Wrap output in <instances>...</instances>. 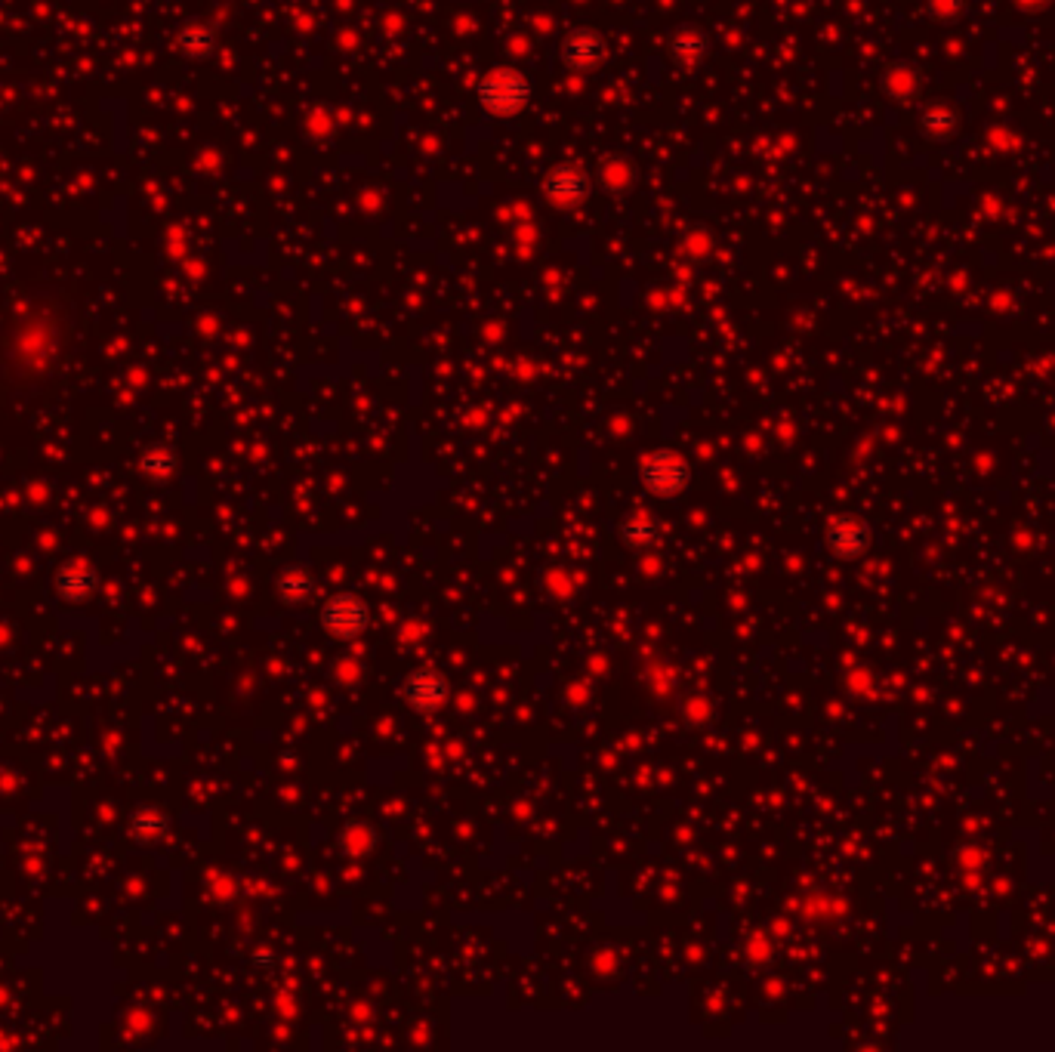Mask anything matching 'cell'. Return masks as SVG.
Listing matches in <instances>:
<instances>
[{"label":"cell","mask_w":1055,"mask_h":1052,"mask_svg":"<svg viewBox=\"0 0 1055 1052\" xmlns=\"http://www.w3.org/2000/svg\"><path fill=\"white\" fill-rule=\"evenodd\" d=\"M608 56V44L593 28H574L565 34L559 47V59L568 71H596Z\"/></svg>","instance_id":"obj_5"},{"label":"cell","mask_w":1055,"mask_h":1052,"mask_svg":"<svg viewBox=\"0 0 1055 1052\" xmlns=\"http://www.w3.org/2000/svg\"><path fill=\"white\" fill-rule=\"evenodd\" d=\"M167 830V815L155 806H142L130 815V837L139 843H152Z\"/></svg>","instance_id":"obj_9"},{"label":"cell","mask_w":1055,"mask_h":1052,"mask_svg":"<svg viewBox=\"0 0 1055 1052\" xmlns=\"http://www.w3.org/2000/svg\"><path fill=\"white\" fill-rule=\"evenodd\" d=\"M543 195H547V201L553 207L571 210V207L587 204V198L593 195V179L584 167L559 164L547 173V179H543Z\"/></svg>","instance_id":"obj_4"},{"label":"cell","mask_w":1055,"mask_h":1052,"mask_svg":"<svg viewBox=\"0 0 1055 1052\" xmlns=\"http://www.w3.org/2000/svg\"><path fill=\"white\" fill-rule=\"evenodd\" d=\"M179 47H183L189 56H210L213 47H216V38H213V31L204 28V25H189L183 34H179Z\"/></svg>","instance_id":"obj_12"},{"label":"cell","mask_w":1055,"mask_h":1052,"mask_svg":"<svg viewBox=\"0 0 1055 1052\" xmlns=\"http://www.w3.org/2000/svg\"><path fill=\"white\" fill-rule=\"evenodd\" d=\"M704 53H707V41L701 38L698 31L685 28V31H679L676 38H673V56H676V62H682V65L701 62Z\"/></svg>","instance_id":"obj_10"},{"label":"cell","mask_w":1055,"mask_h":1052,"mask_svg":"<svg viewBox=\"0 0 1055 1052\" xmlns=\"http://www.w3.org/2000/svg\"><path fill=\"white\" fill-rule=\"evenodd\" d=\"M374 846V833L368 827H349L346 830V849L352 855H365Z\"/></svg>","instance_id":"obj_15"},{"label":"cell","mask_w":1055,"mask_h":1052,"mask_svg":"<svg viewBox=\"0 0 1055 1052\" xmlns=\"http://www.w3.org/2000/svg\"><path fill=\"white\" fill-rule=\"evenodd\" d=\"M867 540H870L867 528L861 522H855V519H840V522H833L830 531H827L830 550L836 556H849V559L867 550Z\"/></svg>","instance_id":"obj_8"},{"label":"cell","mask_w":1055,"mask_h":1052,"mask_svg":"<svg viewBox=\"0 0 1055 1052\" xmlns=\"http://www.w3.org/2000/svg\"><path fill=\"white\" fill-rule=\"evenodd\" d=\"M139 469H142V473L149 476L152 482H164V479H170V476H173V469H176V457H173L167 448H152V451H145V454H142Z\"/></svg>","instance_id":"obj_11"},{"label":"cell","mask_w":1055,"mask_h":1052,"mask_svg":"<svg viewBox=\"0 0 1055 1052\" xmlns=\"http://www.w3.org/2000/svg\"><path fill=\"white\" fill-rule=\"evenodd\" d=\"M654 537H658V528L642 516H636L624 525V540L633 543V547H645V543H651Z\"/></svg>","instance_id":"obj_14"},{"label":"cell","mask_w":1055,"mask_h":1052,"mask_svg":"<svg viewBox=\"0 0 1055 1052\" xmlns=\"http://www.w3.org/2000/svg\"><path fill=\"white\" fill-rule=\"evenodd\" d=\"M321 627L334 639H358L371 627V608L365 599H358L352 593H337L321 608Z\"/></svg>","instance_id":"obj_3"},{"label":"cell","mask_w":1055,"mask_h":1052,"mask_svg":"<svg viewBox=\"0 0 1055 1052\" xmlns=\"http://www.w3.org/2000/svg\"><path fill=\"white\" fill-rule=\"evenodd\" d=\"M402 695L408 698V704L414 710L429 713V710L445 707V701L451 698V685H448V679L439 670L420 667V670L408 673V679L402 685Z\"/></svg>","instance_id":"obj_6"},{"label":"cell","mask_w":1055,"mask_h":1052,"mask_svg":"<svg viewBox=\"0 0 1055 1052\" xmlns=\"http://www.w3.org/2000/svg\"><path fill=\"white\" fill-rule=\"evenodd\" d=\"M93 590H96V574L84 559L68 562L56 571V593L65 602H84L93 596Z\"/></svg>","instance_id":"obj_7"},{"label":"cell","mask_w":1055,"mask_h":1052,"mask_svg":"<svg viewBox=\"0 0 1055 1052\" xmlns=\"http://www.w3.org/2000/svg\"><path fill=\"white\" fill-rule=\"evenodd\" d=\"M476 96H479V105L491 118H519L531 105L534 87L525 78V71H519L513 65H503V68H491L479 81Z\"/></svg>","instance_id":"obj_1"},{"label":"cell","mask_w":1055,"mask_h":1052,"mask_svg":"<svg viewBox=\"0 0 1055 1052\" xmlns=\"http://www.w3.org/2000/svg\"><path fill=\"white\" fill-rule=\"evenodd\" d=\"M639 482L654 497H679L691 485V463L676 451H654L639 463Z\"/></svg>","instance_id":"obj_2"},{"label":"cell","mask_w":1055,"mask_h":1052,"mask_svg":"<svg viewBox=\"0 0 1055 1052\" xmlns=\"http://www.w3.org/2000/svg\"><path fill=\"white\" fill-rule=\"evenodd\" d=\"M309 593H312L309 574H303V571H287V574H281V580H278V596H281L284 602H303Z\"/></svg>","instance_id":"obj_13"}]
</instances>
